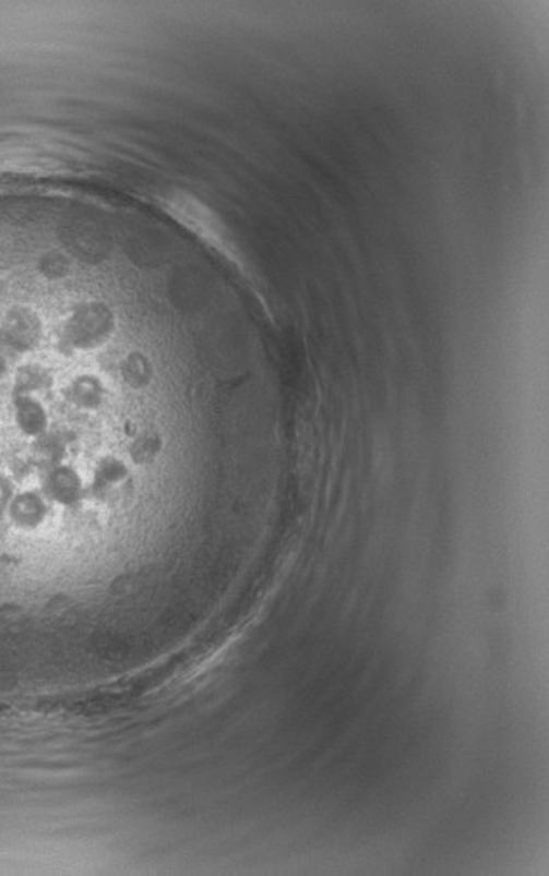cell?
<instances>
[{"label": "cell", "mask_w": 549, "mask_h": 876, "mask_svg": "<svg viewBox=\"0 0 549 876\" xmlns=\"http://www.w3.org/2000/svg\"><path fill=\"white\" fill-rule=\"evenodd\" d=\"M8 356H5L4 351H0V381L4 380L5 374H8Z\"/></svg>", "instance_id": "7c38bea8"}, {"label": "cell", "mask_w": 549, "mask_h": 876, "mask_svg": "<svg viewBox=\"0 0 549 876\" xmlns=\"http://www.w3.org/2000/svg\"><path fill=\"white\" fill-rule=\"evenodd\" d=\"M164 449V439L158 432H145L131 442L129 454L132 463L140 466L152 465Z\"/></svg>", "instance_id": "30bf717a"}, {"label": "cell", "mask_w": 549, "mask_h": 876, "mask_svg": "<svg viewBox=\"0 0 549 876\" xmlns=\"http://www.w3.org/2000/svg\"><path fill=\"white\" fill-rule=\"evenodd\" d=\"M13 403L14 423L23 435L37 439L49 430V416L39 398L34 395H23L14 397Z\"/></svg>", "instance_id": "8992f818"}, {"label": "cell", "mask_w": 549, "mask_h": 876, "mask_svg": "<svg viewBox=\"0 0 549 876\" xmlns=\"http://www.w3.org/2000/svg\"><path fill=\"white\" fill-rule=\"evenodd\" d=\"M14 494H16V491H14L13 480L0 471V521L5 520V517H8V508L11 505V501H13Z\"/></svg>", "instance_id": "8fae6325"}, {"label": "cell", "mask_w": 549, "mask_h": 876, "mask_svg": "<svg viewBox=\"0 0 549 876\" xmlns=\"http://www.w3.org/2000/svg\"><path fill=\"white\" fill-rule=\"evenodd\" d=\"M52 514V503L40 489L16 492L8 508V520L23 532H34L46 524Z\"/></svg>", "instance_id": "277c9868"}, {"label": "cell", "mask_w": 549, "mask_h": 876, "mask_svg": "<svg viewBox=\"0 0 549 876\" xmlns=\"http://www.w3.org/2000/svg\"><path fill=\"white\" fill-rule=\"evenodd\" d=\"M43 319L28 307H13L0 319V351L5 356H26L43 341Z\"/></svg>", "instance_id": "7a4b0ae2"}, {"label": "cell", "mask_w": 549, "mask_h": 876, "mask_svg": "<svg viewBox=\"0 0 549 876\" xmlns=\"http://www.w3.org/2000/svg\"><path fill=\"white\" fill-rule=\"evenodd\" d=\"M55 376L43 363H25L17 369L13 383V398L40 394L51 388Z\"/></svg>", "instance_id": "52a82bcc"}, {"label": "cell", "mask_w": 549, "mask_h": 876, "mask_svg": "<svg viewBox=\"0 0 549 876\" xmlns=\"http://www.w3.org/2000/svg\"><path fill=\"white\" fill-rule=\"evenodd\" d=\"M70 436L61 430H47L43 435L37 436L34 442L35 461L44 468L61 465L64 456L69 453Z\"/></svg>", "instance_id": "ba28073f"}, {"label": "cell", "mask_w": 549, "mask_h": 876, "mask_svg": "<svg viewBox=\"0 0 549 876\" xmlns=\"http://www.w3.org/2000/svg\"><path fill=\"white\" fill-rule=\"evenodd\" d=\"M116 331V316L103 301H84L67 316L58 334V347L70 356L75 351L94 350L110 339Z\"/></svg>", "instance_id": "6da1fadb"}, {"label": "cell", "mask_w": 549, "mask_h": 876, "mask_svg": "<svg viewBox=\"0 0 549 876\" xmlns=\"http://www.w3.org/2000/svg\"><path fill=\"white\" fill-rule=\"evenodd\" d=\"M63 397L70 406L77 407L82 411H96L105 403L107 388L98 376L79 374L64 386Z\"/></svg>", "instance_id": "5b68a950"}, {"label": "cell", "mask_w": 549, "mask_h": 876, "mask_svg": "<svg viewBox=\"0 0 549 876\" xmlns=\"http://www.w3.org/2000/svg\"><path fill=\"white\" fill-rule=\"evenodd\" d=\"M40 491L46 494L52 505L63 508H77L84 500L85 489L81 475L69 465H56L47 468L40 483Z\"/></svg>", "instance_id": "3957f363"}, {"label": "cell", "mask_w": 549, "mask_h": 876, "mask_svg": "<svg viewBox=\"0 0 549 876\" xmlns=\"http://www.w3.org/2000/svg\"><path fill=\"white\" fill-rule=\"evenodd\" d=\"M120 376L131 388H145L154 377V368H152L148 357L143 356L140 351H132L120 362Z\"/></svg>", "instance_id": "9c48e42d"}]
</instances>
